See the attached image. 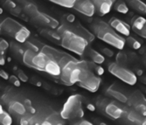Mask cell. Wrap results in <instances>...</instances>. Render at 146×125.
<instances>
[{
	"label": "cell",
	"instance_id": "obj_1",
	"mask_svg": "<svg viewBox=\"0 0 146 125\" xmlns=\"http://www.w3.org/2000/svg\"><path fill=\"white\" fill-rule=\"evenodd\" d=\"M91 30L96 37L102 40L103 42L119 50H123L124 48L126 39L121 36L120 33H118L109 23L96 19L91 23Z\"/></svg>",
	"mask_w": 146,
	"mask_h": 125
},
{
	"label": "cell",
	"instance_id": "obj_2",
	"mask_svg": "<svg viewBox=\"0 0 146 125\" xmlns=\"http://www.w3.org/2000/svg\"><path fill=\"white\" fill-rule=\"evenodd\" d=\"M57 32L61 36L60 46L63 48L71 51L78 55H81V56H83L87 48L89 47L90 44L88 39L70 31L64 30Z\"/></svg>",
	"mask_w": 146,
	"mask_h": 125
},
{
	"label": "cell",
	"instance_id": "obj_3",
	"mask_svg": "<svg viewBox=\"0 0 146 125\" xmlns=\"http://www.w3.org/2000/svg\"><path fill=\"white\" fill-rule=\"evenodd\" d=\"M1 33L24 44L31 37V32L25 25L11 18H5L0 25Z\"/></svg>",
	"mask_w": 146,
	"mask_h": 125
},
{
	"label": "cell",
	"instance_id": "obj_4",
	"mask_svg": "<svg viewBox=\"0 0 146 125\" xmlns=\"http://www.w3.org/2000/svg\"><path fill=\"white\" fill-rule=\"evenodd\" d=\"M84 97L81 94H72L66 101L60 111V115L64 120L80 119L84 116L83 104Z\"/></svg>",
	"mask_w": 146,
	"mask_h": 125
},
{
	"label": "cell",
	"instance_id": "obj_5",
	"mask_svg": "<svg viewBox=\"0 0 146 125\" xmlns=\"http://www.w3.org/2000/svg\"><path fill=\"white\" fill-rule=\"evenodd\" d=\"M87 65V61H79L77 59L69 61L61 67L60 80L64 85L73 86L78 83L80 75L83 67Z\"/></svg>",
	"mask_w": 146,
	"mask_h": 125
},
{
	"label": "cell",
	"instance_id": "obj_6",
	"mask_svg": "<svg viewBox=\"0 0 146 125\" xmlns=\"http://www.w3.org/2000/svg\"><path fill=\"white\" fill-rule=\"evenodd\" d=\"M33 68L35 70L46 72L54 77H60L61 73L60 66L49 55L41 51L37 53L33 57Z\"/></svg>",
	"mask_w": 146,
	"mask_h": 125
},
{
	"label": "cell",
	"instance_id": "obj_7",
	"mask_svg": "<svg viewBox=\"0 0 146 125\" xmlns=\"http://www.w3.org/2000/svg\"><path fill=\"white\" fill-rule=\"evenodd\" d=\"M101 78L88 67L87 61V65L83 67L81 75H80L78 85L91 93H96L101 86Z\"/></svg>",
	"mask_w": 146,
	"mask_h": 125
},
{
	"label": "cell",
	"instance_id": "obj_8",
	"mask_svg": "<svg viewBox=\"0 0 146 125\" xmlns=\"http://www.w3.org/2000/svg\"><path fill=\"white\" fill-rule=\"evenodd\" d=\"M108 69L111 74L115 76L117 79L123 80L128 85L133 86L137 82V74L124 66L119 65L116 62H112L109 65Z\"/></svg>",
	"mask_w": 146,
	"mask_h": 125
},
{
	"label": "cell",
	"instance_id": "obj_9",
	"mask_svg": "<svg viewBox=\"0 0 146 125\" xmlns=\"http://www.w3.org/2000/svg\"><path fill=\"white\" fill-rule=\"evenodd\" d=\"M57 31H70L77 35H80L83 38H85L86 39L88 40V42L91 43L95 40L96 39V35L93 33L92 32H90L89 30H88L87 28L80 23L79 21H74V22H67L65 20L61 21V24L60 25V26L56 29Z\"/></svg>",
	"mask_w": 146,
	"mask_h": 125
},
{
	"label": "cell",
	"instance_id": "obj_10",
	"mask_svg": "<svg viewBox=\"0 0 146 125\" xmlns=\"http://www.w3.org/2000/svg\"><path fill=\"white\" fill-rule=\"evenodd\" d=\"M41 52L46 53L51 58L54 59L60 66V67L65 66L69 61L75 60V58L74 56H72V55H70L69 53L63 52V51H60L59 49H56L54 47L47 46V45H45L43 47Z\"/></svg>",
	"mask_w": 146,
	"mask_h": 125
},
{
	"label": "cell",
	"instance_id": "obj_11",
	"mask_svg": "<svg viewBox=\"0 0 146 125\" xmlns=\"http://www.w3.org/2000/svg\"><path fill=\"white\" fill-rule=\"evenodd\" d=\"M127 105L146 116V98L141 91L135 90L131 93L128 97Z\"/></svg>",
	"mask_w": 146,
	"mask_h": 125
},
{
	"label": "cell",
	"instance_id": "obj_12",
	"mask_svg": "<svg viewBox=\"0 0 146 125\" xmlns=\"http://www.w3.org/2000/svg\"><path fill=\"white\" fill-rule=\"evenodd\" d=\"M32 20L34 23H36L37 25L50 27V28H52V29H57L60 25V22L56 19L52 18V16L46 14L45 12H42L40 11H39L38 14L35 18H33Z\"/></svg>",
	"mask_w": 146,
	"mask_h": 125
},
{
	"label": "cell",
	"instance_id": "obj_13",
	"mask_svg": "<svg viewBox=\"0 0 146 125\" xmlns=\"http://www.w3.org/2000/svg\"><path fill=\"white\" fill-rule=\"evenodd\" d=\"M73 9L88 18L93 17L96 13V7L92 0H77Z\"/></svg>",
	"mask_w": 146,
	"mask_h": 125
},
{
	"label": "cell",
	"instance_id": "obj_14",
	"mask_svg": "<svg viewBox=\"0 0 146 125\" xmlns=\"http://www.w3.org/2000/svg\"><path fill=\"white\" fill-rule=\"evenodd\" d=\"M130 27L138 36L146 39V19L142 16H134L130 19Z\"/></svg>",
	"mask_w": 146,
	"mask_h": 125
},
{
	"label": "cell",
	"instance_id": "obj_15",
	"mask_svg": "<svg viewBox=\"0 0 146 125\" xmlns=\"http://www.w3.org/2000/svg\"><path fill=\"white\" fill-rule=\"evenodd\" d=\"M36 26H37V29L38 30V33H40V35H42L46 39L50 40L51 42L60 46L61 36L57 32L56 29H52V28H50V27L40 26V25H36Z\"/></svg>",
	"mask_w": 146,
	"mask_h": 125
},
{
	"label": "cell",
	"instance_id": "obj_16",
	"mask_svg": "<svg viewBox=\"0 0 146 125\" xmlns=\"http://www.w3.org/2000/svg\"><path fill=\"white\" fill-rule=\"evenodd\" d=\"M124 107H121L118 102H110L107 106L105 107L104 111L107 116H109L111 119L116 120L123 117L124 114Z\"/></svg>",
	"mask_w": 146,
	"mask_h": 125
},
{
	"label": "cell",
	"instance_id": "obj_17",
	"mask_svg": "<svg viewBox=\"0 0 146 125\" xmlns=\"http://www.w3.org/2000/svg\"><path fill=\"white\" fill-rule=\"evenodd\" d=\"M113 28L118 33L122 35H124L126 37L130 35V30H131V27L130 25L125 23L124 21L119 19L115 17H112L110 19L109 22H108Z\"/></svg>",
	"mask_w": 146,
	"mask_h": 125
},
{
	"label": "cell",
	"instance_id": "obj_18",
	"mask_svg": "<svg viewBox=\"0 0 146 125\" xmlns=\"http://www.w3.org/2000/svg\"><path fill=\"white\" fill-rule=\"evenodd\" d=\"M96 7V13L99 16H104L110 11L115 0H92Z\"/></svg>",
	"mask_w": 146,
	"mask_h": 125
},
{
	"label": "cell",
	"instance_id": "obj_19",
	"mask_svg": "<svg viewBox=\"0 0 146 125\" xmlns=\"http://www.w3.org/2000/svg\"><path fill=\"white\" fill-rule=\"evenodd\" d=\"M123 117H125L128 121H129L132 123L143 124L146 116H143L142 114L137 112V110H135L134 108H132L131 107L127 105L124 107V114Z\"/></svg>",
	"mask_w": 146,
	"mask_h": 125
},
{
	"label": "cell",
	"instance_id": "obj_20",
	"mask_svg": "<svg viewBox=\"0 0 146 125\" xmlns=\"http://www.w3.org/2000/svg\"><path fill=\"white\" fill-rule=\"evenodd\" d=\"M106 94H107L109 96L112 97V98L115 99L119 102L127 103V102H128L129 96H127L122 90L119 89L118 86H116L115 84L110 86L107 88V90H106Z\"/></svg>",
	"mask_w": 146,
	"mask_h": 125
},
{
	"label": "cell",
	"instance_id": "obj_21",
	"mask_svg": "<svg viewBox=\"0 0 146 125\" xmlns=\"http://www.w3.org/2000/svg\"><path fill=\"white\" fill-rule=\"evenodd\" d=\"M3 5L7 11H9L11 13L12 15L20 17L22 19L24 18L23 16H21L22 11H24L23 8L17 5V4L14 1H12V0H3Z\"/></svg>",
	"mask_w": 146,
	"mask_h": 125
},
{
	"label": "cell",
	"instance_id": "obj_22",
	"mask_svg": "<svg viewBox=\"0 0 146 125\" xmlns=\"http://www.w3.org/2000/svg\"><path fill=\"white\" fill-rule=\"evenodd\" d=\"M24 45H25V49H30L36 53L40 52L42 50L43 47L45 46V44H43L41 41H39V40L36 39L35 38H32V37H30L27 40H26L24 43Z\"/></svg>",
	"mask_w": 146,
	"mask_h": 125
},
{
	"label": "cell",
	"instance_id": "obj_23",
	"mask_svg": "<svg viewBox=\"0 0 146 125\" xmlns=\"http://www.w3.org/2000/svg\"><path fill=\"white\" fill-rule=\"evenodd\" d=\"M129 8L141 14H146V4L142 0H124Z\"/></svg>",
	"mask_w": 146,
	"mask_h": 125
},
{
	"label": "cell",
	"instance_id": "obj_24",
	"mask_svg": "<svg viewBox=\"0 0 146 125\" xmlns=\"http://www.w3.org/2000/svg\"><path fill=\"white\" fill-rule=\"evenodd\" d=\"M84 55H87L88 58L91 59L92 61H94V62H96L97 64H100V65H102L105 61V58H104L103 55H102L99 52L96 51L95 49L91 48L90 47H88L87 48Z\"/></svg>",
	"mask_w": 146,
	"mask_h": 125
},
{
	"label": "cell",
	"instance_id": "obj_25",
	"mask_svg": "<svg viewBox=\"0 0 146 125\" xmlns=\"http://www.w3.org/2000/svg\"><path fill=\"white\" fill-rule=\"evenodd\" d=\"M22 8H23L25 14L27 17H29L31 19L35 18L39 12V10H38V6L35 4H33V3H32L30 1L28 3H26L25 5H24Z\"/></svg>",
	"mask_w": 146,
	"mask_h": 125
},
{
	"label": "cell",
	"instance_id": "obj_26",
	"mask_svg": "<svg viewBox=\"0 0 146 125\" xmlns=\"http://www.w3.org/2000/svg\"><path fill=\"white\" fill-rule=\"evenodd\" d=\"M62 120H64L60 114H58L57 112L52 113L50 116H48L46 117V119L43 122L42 125H51V124H63L64 122H62Z\"/></svg>",
	"mask_w": 146,
	"mask_h": 125
},
{
	"label": "cell",
	"instance_id": "obj_27",
	"mask_svg": "<svg viewBox=\"0 0 146 125\" xmlns=\"http://www.w3.org/2000/svg\"><path fill=\"white\" fill-rule=\"evenodd\" d=\"M12 123V118L11 115L4 109L2 105L0 106V124L1 125H11Z\"/></svg>",
	"mask_w": 146,
	"mask_h": 125
},
{
	"label": "cell",
	"instance_id": "obj_28",
	"mask_svg": "<svg viewBox=\"0 0 146 125\" xmlns=\"http://www.w3.org/2000/svg\"><path fill=\"white\" fill-rule=\"evenodd\" d=\"M129 6L128 5L126 4V2L124 0H115V2L114 4V9L120 12V13H123V14H126V13L129 12Z\"/></svg>",
	"mask_w": 146,
	"mask_h": 125
},
{
	"label": "cell",
	"instance_id": "obj_29",
	"mask_svg": "<svg viewBox=\"0 0 146 125\" xmlns=\"http://www.w3.org/2000/svg\"><path fill=\"white\" fill-rule=\"evenodd\" d=\"M48 1L66 8H73L77 0H48Z\"/></svg>",
	"mask_w": 146,
	"mask_h": 125
},
{
	"label": "cell",
	"instance_id": "obj_30",
	"mask_svg": "<svg viewBox=\"0 0 146 125\" xmlns=\"http://www.w3.org/2000/svg\"><path fill=\"white\" fill-rule=\"evenodd\" d=\"M126 43L131 47L135 50H138L142 47V44L139 40H137V39H135L134 37H132L131 35L128 36L126 39Z\"/></svg>",
	"mask_w": 146,
	"mask_h": 125
},
{
	"label": "cell",
	"instance_id": "obj_31",
	"mask_svg": "<svg viewBox=\"0 0 146 125\" xmlns=\"http://www.w3.org/2000/svg\"><path fill=\"white\" fill-rule=\"evenodd\" d=\"M88 66L92 71H94L98 75H102L104 74V69L100 66V64H97L94 61H88Z\"/></svg>",
	"mask_w": 146,
	"mask_h": 125
},
{
	"label": "cell",
	"instance_id": "obj_32",
	"mask_svg": "<svg viewBox=\"0 0 146 125\" xmlns=\"http://www.w3.org/2000/svg\"><path fill=\"white\" fill-rule=\"evenodd\" d=\"M128 55L123 53V52H119L117 54H116V57H115V62L118 63L119 65H122V66H126L127 64H128Z\"/></svg>",
	"mask_w": 146,
	"mask_h": 125
},
{
	"label": "cell",
	"instance_id": "obj_33",
	"mask_svg": "<svg viewBox=\"0 0 146 125\" xmlns=\"http://www.w3.org/2000/svg\"><path fill=\"white\" fill-rule=\"evenodd\" d=\"M11 51L13 53H15V55H17L18 57L19 56H22L23 57V55L25 53V50H24V48L21 46H19L18 43H15V42H12L11 44Z\"/></svg>",
	"mask_w": 146,
	"mask_h": 125
},
{
	"label": "cell",
	"instance_id": "obj_34",
	"mask_svg": "<svg viewBox=\"0 0 146 125\" xmlns=\"http://www.w3.org/2000/svg\"><path fill=\"white\" fill-rule=\"evenodd\" d=\"M110 102V101L107 98H102V97H98L96 102V106L97 108H99L100 109H104L105 107L107 106V104Z\"/></svg>",
	"mask_w": 146,
	"mask_h": 125
},
{
	"label": "cell",
	"instance_id": "obj_35",
	"mask_svg": "<svg viewBox=\"0 0 146 125\" xmlns=\"http://www.w3.org/2000/svg\"><path fill=\"white\" fill-rule=\"evenodd\" d=\"M9 80L11 84H13L16 87H20V79L18 77V76H15V75H11L10 78H9Z\"/></svg>",
	"mask_w": 146,
	"mask_h": 125
},
{
	"label": "cell",
	"instance_id": "obj_36",
	"mask_svg": "<svg viewBox=\"0 0 146 125\" xmlns=\"http://www.w3.org/2000/svg\"><path fill=\"white\" fill-rule=\"evenodd\" d=\"M18 77L23 82L28 81V76L25 74V72H23V70H20V69H19V70H18Z\"/></svg>",
	"mask_w": 146,
	"mask_h": 125
},
{
	"label": "cell",
	"instance_id": "obj_37",
	"mask_svg": "<svg viewBox=\"0 0 146 125\" xmlns=\"http://www.w3.org/2000/svg\"><path fill=\"white\" fill-rule=\"evenodd\" d=\"M9 47H10V44L5 39L1 38V39H0V49H1V51H5Z\"/></svg>",
	"mask_w": 146,
	"mask_h": 125
},
{
	"label": "cell",
	"instance_id": "obj_38",
	"mask_svg": "<svg viewBox=\"0 0 146 125\" xmlns=\"http://www.w3.org/2000/svg\"><path fill=\"white\" fill-rule=\"evenodd\" d=\"M102 52L103 53V54L105 55V56H108V57H113L114 56V51H112L110 48L104 47L102 49Z\"/></svg>",
	"mask_w": 146,
	"mask_h": 125
},
{
	"label": "cell",
	"instance_id": "obj_39",
	"mask_svg": "<svg viewBox=\"0 0 146 125\" xmlns=\"http://www.w3.org/2000/svg\"><path fill=\"white\" fill-rule=\"evenodd\" d=\"M62 20H65V21H67V22H74L76 19H75V17L73 15V14H67V15H65L62 19Z\"/></svg>",
	"mask_w": 146,
	"mask_h": 125
},
{
	"label": "cell",
	"instance_id": "obj_40",
	"mask_svg": "<svg viewBox=\"0 0 146 125\" xmlns=\"http://www.w3.org/2000/svg\"><path fill=\"white\" fill-rule=\"evenodd\" d=\"M32 83H33V85L38 86V87H41V86H42L41 81L39 80H38V79H36V77H33V78L32 79Z\"/></svg>",
	"mask_w": 146,
	"mask_h": 125
},
{
	"label": "cell",
	"instance_id": "obj_41",
	"mask_svg": "<svg viewBox=\"0 0 146 125\" xmlns=\"http://www.w3.org/2000/svg\"><path fill=\"white\" fill-rule=\"evenodd\" d=\"M0 75H1V77L5 80H9L10 76L8 75V74L5 71V70H1L0 71Z\"/></svg>",
	"mask_w": 146,
	"mask_h": 125
},
{
	"label": "cell",
	"instance_id": "obj_42",
	"mask_svg": "<svg viewBox=\"0 0 146 125\" xmlns=\"http://www.w3.org/2000/svg\"><path fill=\"white\" fill-rule=\"evenodd\" d=\"M75 124H79V125H91L92 122L87 121V120H82V121H79L78 122H75Z\"/></svg>",
	"mask_w": 146,
	"mask_h": 125
},
{
	"label": "cell",
	"instance_id": "obj_43",
	"mask_svg": "<svg viewBox=\"0 0 146 125\" xmlns=\"http://www.w3.org/2000/svg\"><path fill=\"white\" fill-rule=\"evenodd\" d=\"M87 108H88L89 110H91V111H93V110H95V109H96V107H95V105H93V104H91V103H88V105H87Z\"/></svg>",
	"mask_w": 146,
	"mask_h": 125
},
{
	"label": "cell",
	"instance_id": "obj_44",
	"mask_svg": "<svg viewBox=\"0 0 146 125\" xmlns=\"http://www.w3.org/2000/svg\"><path fill=\"white\" fill-rule=\"evenodd\" d=\"M5 63V56H4V54L1 53V57H0V64H1L2 66H4Z\"/></svg>",
	"mask_w": 146,
	"mask_h": 125
},
{
	"label": "cell",
	"instance_id": "obj_45",
	"mask_svg": "<svg viewBox=\"0 0 146 125\" xmlns=\"http://www.w3.org/2000/svg\"><path fill=\"white\" fill-rule=\"evenodd\" d=\"M18 2L20 3L22 5H25L26 3H28V2H29V0H18Z\"/></svg>",
	"mask_w": 146,
	"mask_h": 125
},
{
	"label": "cell",
	"instance_id": "obj_46",
	"mask_svg": "<svg viewBox=\"0 0 146 125\" xmlns=\"http://www.w3.org/2000/svg\"><path fill=\"white\" fill-rule=\"evenodd\" d=\"M142 82L143 83V84H146V76L142 78Z\"/></svg>",
	"mask_w": 146,
	"mask_h": 125
},
{
	"label": "cell",
	"instance_id": "obj_47",
	"mask_svg": "<svg viewBox=\"0 0 146 125\" xmlns=\"http://www.w3.org/2000/svg\"><path fill=\"white\" fill-rule=\"evenodd\" d=\"M143 125H146V117H145V120H144V122H143Z\"/></svg>",
	"mask_w": 146,
	"mask_h": 125
},
{
	"label": "cell",
	"instance_id": "obj_48",
	"mask_svg": "<svg viewBox=\"0 0 146 125\" xmlns=\"http://www.w3.org/2000/svg\"><path fill=\"white\" fill-rule=\"evenodd\" d=\"M144 64H145V66H146V57H145V60H144Z\"/></svg>",
	"mask_w": 146,
	"mask_h": 125
},
{
	"label": "cell",
	"instance_id": "obj_49",
	"mask_svg": "<svg viewBox=\"0 0 146 125\" xmlns=\"http://www.w3.org/2000/svg\"><path fill=\"white\" fill-rule=\"evenodd\" d=\"M145 91H146V89H145Z\"/></svg>",
	"mask_w": 146,
	"mask_h": 125
}]
</instances>
